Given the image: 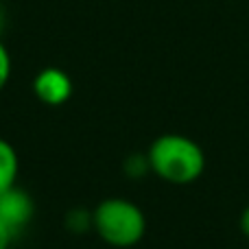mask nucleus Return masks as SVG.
Here are the masks:
<instances>
[{"label":"nucleus","mask_w":249,"mask_h":249,"mask_svg":"<svg viewBox=\"0 0 249 249\" xmlns=\"http://www.w3.org/2000/svg\"><path fill=\"white\" fill-rule=\"evenodd\" d=\"M151 173L173 186H190L206 171V153L193 138L181 133H162L151 142Z\"/></svg>","instance_id":"1"},{"label":"nucleus","mask_w":249,"mask_h":249,"mask_svg":"<svg viewBox=\"0 0 249 249\" xmlns=\"http://www.w3.org/2000/svg\"><path fill=\"white\" fill-rule=\"evenodd\" d=\"M92 219L96 236L116 249L138 245L146 234V216L142 208L124 197L103 199L92 210Z\"/></svg>","instance_id":"2"},{"label":"nucleus","mask_w":249,"mask_h":249,"mask_svg":"<svg viewBox=\"0 0 249 249\" xmlns=\"http://www.w3.org/2000/svg\"><path fill=\"white\" fill-rule=\"evenodd\" d=\"M33 94L48 107H59V105L68 103L70 96H72V79L61 68L48 66V68L39 70L35 74Z\"/></svg>","instance_id":"3"},{"label":"nucleus","mask_w":249,"mask_h":249,"mask_svg":"<svg viewBox=\"0 0 249 249\" xmlns=\"http://www.w3.org/2000/svg\"><path fill=\"white\" fill-rule=\"evenodd\" d=\"M33 214L35 203L26 190L13 186V188L0 193V221L4 225H9L13 232L20 234L33 221Z\"/></svg>","instance_id":"4"},{"label":"nucleus","mask_w":249,"mask_h":249,"mask_svg":"<svg viewBox=\"0 0 249 249\" xmlns=\"http://www.w3.org/2000/svg\"><path fill=\"white\" fill-rule=\"evenodd\" d=\"M18 173H20V158L16 146L0 138V193L18 186Z\"/></svg>","instance_id":"5"},{"label":"nucleus","mask_w":249,"mask_h":249,"mask_svg":"<svg viewBox=\"0 0 249 249\" xmlns=\"http://www.w3.org/2000/svg\"><path fill=\"white\" fill-rule=\"evenodd\" d=\"M64 225L70 234L81 236L88 230H94V219H92V212L86 210V208H72V210L66 212Z\"/></svg>","instance_id":"6"},{"label":"nucleus","mask_w":249,"mask_h":249,"mask_svg":"<svg viewBox=\"0 0 249 249\" xmlns=\"http://www.w3.org/2000/svg\"><path fill=\"white\" fill-rule=\"evenodd\" d=\"M123 171L129 179H142L146 173H151L149 155L146 153H131L123 164Z\"/></svg>","instance_id":"7"},{"label":"nucleus","mask_w":249,"mask_h":249,"mask_svg":"<svg viewBox=\"0 0 249 249\" xmlns=\"http://www.w3.org/2000/svg\"><path fill=\"white\" fill-rule=\"evenodd\" d=\"M9 77H11V55H9L7 46L0 39V92L9 83Z\"/></svg>","instance_id":"8"},{"label":"nucleus","mask_w":249,"mask_h":249,"mask_svg":"<svg viewBox=\"0 0 249 249\" xmlns=\"http://www.w3.org/2000/svg\"><path fill=\"white\" fill-rule=\"evenodd\" d=\"M18 232H13L9 225H4L2 221H0V249H9L13 245V241H16Z\"/></svg>","instance_id":"9"},{"label":"nucleus","mask_w":249,"mask_h":249,"mask_svg":"<svg viewBox=\"0 0 249 249\" xmlns=\"http://www.w3.org/2000/svg\"><path fill=\"white\" fill-rule=\"evenodd\" d=\"M238 228H241L243 236L249 241V206H245V210L241 212V219H238Z\"/></svg>","instance_id":"10"},{"label":"nucleus","mask_w":249,"mask_h":249,"mask_svg":"<svg viewBox=\"0 0 249 249\" xmlns=\"http://www.w3.org/2000/svg\"><path fill=\"white\" fill-rule=\"evenodd\" d=\"M4 24H7V11H4L2 2H0V33L4 31Z\"/></svg>","instance_id":"11"}]
</instances>
